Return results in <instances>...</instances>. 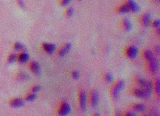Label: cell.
Wrapping results in <instances>:
<instances>
[{
    "instance_id": "cell-1",
    "label": "cell",
    "mask_w": 160,
    "mask_h": 116,
    "mask_svg": "<svg viewBox=\"0 0 160 116\" xmlns=\"http://www.w3.org/2000/svg\"><path fill=\"white\" fill-rule=\"evenodd\" d=\"M124 85H125V83L123 80H120L116 84V86H114L112 90V95L114 99L117 100L120 97V93L121 90L124 88Z\"/></svg>"
},
{
    "instance_id": "cell-2",
    "label": "cell",
    "mask_w": 160,
    "mask_h": 116,
    "mask_svg": "<svg viewBox=\"0 0 160 116\" xmlns=\"http://www.w3.org/2000/svg\"><path fill=\"white\" fill-rule=\"evenodd\" d=\"M71 108L69 104L64 102V103L62 104L61 107H60V110H59V114L60 115H67V114H69Z\"/></svg>"
},
{
    "instance_id": "cell-3",
    "label": "cell",
    "mask_w": 160,
    "mask_h": 116,
    "mask_svg": "<svg viewBox=\"0 0 160 116\" xmlns=\"http://www.w3.org/2000/svg\"><path fill=\"white\" fill-rule=\"evenodd\" d=\"M149 68H150V71H152V73L155 74L157 73V71L158 70V60L155 59V57H152L150 60H149Z\"/></svg>"
},
{
    "instance_id": "cell-4",
    "label": "cell",
    "mask_w": 160,
    "mask_h": 116,
    "mask_svg": "<svg viewBox=\"0 0 160 116\" xmlns=\"http://www.w3.org/2000/svg\"><path fill=\"white\" fill-rule=\"evenodd\" d=\"M87 94L85 92L82 91L80 93V106L82 111H85L86 107H87Z\"/></svg>"
},
{
    "instance_id": "cell-5",
    "label": "cell",
    "mask_w": 160,
    "mask_h": 116,
    "mask_svg": "<svg viewBox=\"0 0 160 116\" xmlns=\"http://www.w3.org/2000/svg\"><path fill=\"white\" fill-rule=\"evenodd\" d=\"M99 93L95 90H93L92 92H91V106L93 108H96L99 105Z\"/></svg>"
},
{
    "instance_id": "cell-6",
    "label": "cell",
    "mask_w": 160,
    "mask_h": 116,
    "mask_svg": "<svg viewBox=\"0 0 160 116\" xmlns=\"http://www.w3.org/2000/svg\"><path fill=\"white\" fill-rule=\"evenodd\" d=\"M30 67H31V70H32V71L34 74H35L36 75H41V68H40V65L38 62L32 61V63H31Z\"/></svg>"
},
{
    "instance_id": "cell-7",
    "label": "cell",
    "mask_w": 160,
    "mask_h": 116,
    "mask_svg": "<svg viewBox=\"0 0 160 116\" xmlns=\"http://www.w3.org/2000/svg\"><path fill=\"white\" fill-rule=\"evenodd\" d=\"M137 53H138V50H137V47H134V46H132V47H130L127 50V56L130 58H131V59H133V58H135L136 56H137Z\"/></svg>"
},
{
    "instance_id": "cell-8",
    "label": "cell",
    "mask_w": 160,
    "mask_h": 116,
    "mask_svg": "<svg viewBox=\"0 0 160 116\" xmlns=\"http://www.w3.org/2000/svg\"><path fill=\"white\" fill-rule=\"evenodd\" d=\"M150 93H151L145 91V90H140V89H137L134 91V94L140 98H149L150 96Z\"/></svg>"
},
{
    "instance_id": "cell-9",
    "label": "cell",
    "mask_w": 160,
    "mask_h": 116,
    "mask_svg": "<svg viewBox=\"0 0 160 116\" xmlns=\"http://www.w3.org/2000/svg\"><path fill=\"white\" fill-rule=\"evenodd\" d=\"M24 105V102L20 98H15V99L12 100L10 102V106L15 108H21Z\"/></svg>"
},
{
    "instance_id": "cell-10",
    "label": "cell",
    "mask_w": 160,
    "mask_h": 116,
    "mask_svg": "<svg viewBox=\"0 0 160 116\" xmlns=\"http://www.w3.org/2000/svg\"><path fill=\"white\" fill-rule=\"evenodd\" d=\"M127 5H128L129 9H130V11L138 12L141 9L140 7L137 5V2L134 1V0H128Z\"/></svg>"
},
{
    "instance_id": "cell-11",
    "label": "cell",
    "mask_w": 160,
    "mask_h": 116,
    "mask_svg": "<svg viewBox=\"0 0 160 116\" xmlns=\"http://www.w3.org/2000/svg\"><path fill=\"white\" fill-rule=\"evenodd\" d=\"M151 20H152V17L149 13H145L141 16V18L142 25L145 26H149L151 24Z\"/></svg>"
},
{
    "instance_id": "cell-12",
    "label": "cell",
    "mask_w": 160,
    "mask_h": 116,
    "mask_svg": "<svg viewBox=\"0 0 160 116\" xmlns=\"http://www.w3.org/2000/svg\"><path fill=\"white\" fill-rule=\"evenodd\" d=\"M43 50H45L46 53L52 54L56 50V46L54 44H50V43H44L43 44Z\"/></svg>"
},
{
    "instance_id": "cell-13",
    "label": "cell",
    "mask_w": 160,
    "mask_h": 116,
    "mask_svg": "<svg viewBox=\"0 0 160 116\" xmlns=\"http://www.w3.org/2000/svg\"><path fill=\"white\" fill-rule=\"evenodd\" d=\"M71 47H72V46H71L70 43H67V44H66V45H65L64 47L60 50V53H60V56H64L65 55H66L68 52H69V50H71Z\"/></svg>"
},
{
    "instance_id": "cell-14",
    "label": "cell",
    "mask_w": 160,
    "mask_h": 116,
    "mask_svg": "<svg viewBox=\"0 0 160 116\" xmlns=\"http://www.w3.org/2000/svg\"><path fill=\"white\" fill-rule=\"evenodd\" d=\"M29 58H30V56L26 53H23L19 56L18 57V60L20 63H26V62L28 61L29 60Z\"/></svg>"
},
{
    "instance_id": "cell-15",
    "label": "cell",
    "mask_w": 160,
    "mask_h": 116,
    "mask_svg": "<svg viewBox=\"0 0 160 116\" xmlns=\"http://www.w3.org/2000/svg\"><path fill=\"white\" fill-rule=\"evenodd\" d=\"M124 26L126 31H130L132 29V24L128 19H124Z\"/></svg>"
},
{
    "instance_id": "cell-16",
    "label": "cell",
    "mask_w": 160,
    "mask_h": 116,
    "mask_svg": "<svg viewBox=\"0 0 160 116\" xmlns=\"http://www.w3.org/2000/svg\"><path fill=\"white\" fill-rule=\"evenodd\" d=\"M134 109L137 111H144L145 110V106L143 104H137V105H134Z\"/></svg>"
},
{
    "instance_id": "cell-17",
    "label": "cell",
    "mask_w": 160,
    "mask_h": 116,
    "mask_svg": "<svg viewBox=\"0 0 160 116\" xmlns=\"http://www.w3.org/2000/svg\"><path fill=\"white\" fill-rule=\"evenodd\" d=\"M144 87H145V91L149 92V93H151L152 90V85L150 82H145V85H144Z\"/></svg>"
},
{
    "instance_id": "cell-18",
    "label": "cell",
    "mask_w": 160,
    "mask_h": 116,
    "mask_svg": "<svg viewBox=\"0 0 160 116\" xmlns=\"http://www.w3.org/2000/svg\"><path fill=\"white\" fill-rule=\"evenodd\" d=\"M130 11V9H129V7L127 4H125V5H123L122 7H120L119 12L121 13H128Z\"/></svg>"
},
{
    "instance_id": "cell-19",
    "label": "cell",
    "mask_w": 160,
    "mask_h": 116,
    "mask_svg": "<svg viewBox=\"0 0 160 116\" xmlns=\"http://www.w3.org/2000/svg\"><path fill=\"white\" fill-rule=\"evenodd\" d=\"M14 49L17 51H20V50H25V47L20 42H16L15 45H14Z\"/></svg>"
},
{
    "instance_id": "cell-20",
    "label": "cell",
    "mask_w": 160,
    "mask_h": 116,
    "mask_svg": "<svg viewBox=\"0 0 160 116\" xmlns=\"http://www.w3.org/2000/svg\"><path fill=\"white\" fill-rule=\"evenodd\" d=\"M153 56V53H152V51H150V50H146V51L145 52V57L146 58V60H147L148 61L150 60Z\"/></svg>"
},
{
    "instance_id": "cell-21",
    "label": "cell",
    "mask_w": 160,
    "mask_h": 116,
    "mask_svg": "<svg viewBox=\"0 0 160 116\" xmlns=\"http://www.w3.org/2000/svg\"><path fill=\"white\" fill-rule=\"evenodd\" d=\"M36 97H37V96L35 93H31V94H29L27 96L26 100L27 101H34L35 99H36Z\"/></svg>"
},
{
    "instance_id": "cell-22",
    "label": "cell",
    "mask_w": 160,
    "mask_h": 116,
    "mask_svg": "<svg viewBox=\"0 0 160 116\" xmlns=\"http://www.w3.org/2000/svg\"><path fill=\"white\" fill-rule=\"evenodd\" d=\"M16 59H17V55L14 54V53H12L9 56V63H13V62L16 61Z\"/></svg>"
},
{
    "instance_id": "cell-23",
    "label": "cell",
    "mask_w": 160,
    "mask_h": 116,
    "mask_svg": "<svg viewBox=\"0 0 160 116\" xmlns=\"http://www.w3.org/2000/svg\"><path fill=\"white\" fill-rule=\"evenodd\" d=\"M105 79H106V82H109V83H111V82L113 80V76H112L111 74H106V76H105Z\"/></svg>"
},
{
    "instance_id": "cell-24",
    "label": "cell",
    "mask_w": 160,
    "mask_h": 116,
    "mask_svg": "<svg viewBox=\"0 0 160 116\" xmlns=\"http://www.w3.org/2000/svg\"><path fill=\"white\" fill-rule=\"evenodd\" d=\"M155 90H156V93L158 94H159V92H160V83H159V80H157L156 81V84H155Z\"/></svg>"
},
{
    "instance_id": "cell-25",
    "label": "cell",
    "mask_w": 160,
    "mask_h": 116,
    "mask_svg": "<svg viewBox=\"0 0 160 116\" xmlns=\"http://www.w3.org/2000/svg\"><path fill=\"white\" fill-rule=\"evenodd\" d=\"M72 76H73V78H74V79H78V78L80 77L79 72H78V71H74V72L72 73Z\"/></svg>"
},
{
    "instance_id": "cell-26",
    "label": "cell",
    "mask_w": 160,
    "mask_h": 116,
    "mask_svg": "<svg viewBox=\"0 0 160 116\" xmlns=\"http://www.w3.org/2000/svg\"><path fill=\"white\" fill-rule=\"evenodd\" d=\"M20 78L21 80H26L28 78V75L25 73H20Z\"/></svg>"
},
{
    "instance_id": "cell-27",
    "label": "cell",
    "mask_w": 160,
    "mask_h": 116,
    "mask_svg": "<svg viewBox=\"0 0 160 116\" xmlns=\"http://www.w3.org/2000/svg\"><path fill=\"white\" fill-rule=\"evenodd\" d=\"M40 90H41V86H35L33 87V89H32V92H33V93H37V92L40 91Z\"/></svg>"
},
{
    "instance_id": "cell-28",
    "label": "cell",
    "mask_w": 160,
    "mask_h": 116,
    "mask_svg": "<svg viewBox=\"0 0 160 116\" xmlns=\"http://www.w3.org/2000/svg\"><path fill=\"white\" fill-rule=\"evenodd\" d=\"M66 14H67L69 17L72 16L74 14V9L73 8H69L67 10H66Z\"/></svg>"
},
{
    "instance_id": "cell-29",
    "label": "cell",
    "mask_w": 160,
    "mask_h": 116,
    "mask_svg": "<svg viewBox=\"0 0 160 116\" xmlns=\"http://www.w3.org/2000/svg\"><path fill=\"white\" fill-rule=\"evenodd\" d=\"M152 25H153V27H155V28H158V27L160 26L159 20H155V21L153 22V24H152Z\"/></svg>"
},
{
    "instance_id": "cell-30",
    "label": "cell",
    "mask_w": 160,
    "mask_h": 116,
    "mask_svg": "<svg viewBox=\"0 0 160 116\" xmlns=\"http://www.w3.org/2000/svg\"><path fill=\"white\" fill-rule=\"evenodd\" d=\"M71 0H62V2H61V4L62 6H63V7H65V6H67L68 4L70 2Z\"/></svg>"
},
{
    "instance_id": "cell-31",
    "label": "cell",
    "mask_w": 160,
    "mask_h": 116,
    "mask_svg": "<svg viewBox=\"0 0 160 116\" xmlns=\"http://www.w3.org/2000/svg\"><path fill=\"white\" fill-rule=\"evenodd\" d=\"M138 82H139V84H140L141 86H143L144 85H145V82H146V81H145V80L144 79V78H140V79L138 80Z\"/></svg>"
},
{
    "instance_id": "cell-32",
    "label": "cell",
    "mask_w": 160,
    "mask_h": 116,
    "mask_svg": "<svg viewBox=\"0 0 160 116\" xmlns=\"http://www.w3.org/2000/svg\"><path fill=\"white\" fill-rule=\"evenodd\" d=\"M17 1H18L19 4H20L21 7H24V2H23V0H17Z\"/></svg>"
},
{
    "instance_id": "cell-33",
    "label": "cell",
    "mask_w": 160,
    "mask_h": 116,
    "mask_svg": "<svg viewBox=\"0 0 160 116\" xmlns=\"http://www.w3.org/2000/svg\"><path fill=\"white\" fill-rule=\"evenodd\" d=\"M126 115L127 116H134V115H136L135 113H132V112H128L126 114Z\"/></svg>"
},
{
    "instance_id": "cell-34",
    "label": "cell",
    "mask_w": 160,
    "mask_h": 116,
    "mask_svg": "<svg viewBox=\"0 0 160 116\" xmlns=\"http://www.w3.org/2000/svg\"><path fill=\"white\" fill-rule=\"evenodd\" d=\"M155 50H156L157 52V54H159V47H157L156 49H155Z\"/></svg>"
}]
</instances>
